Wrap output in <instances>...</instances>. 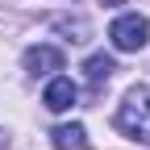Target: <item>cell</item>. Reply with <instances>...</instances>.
<instances>
[{
  "label": "cell",
  "instance_id": "obj_3",
  "mask_svg": "<svg viewBox=\"0 0 150 150\" xmlns=\"http://www.w3.org/2000/svg\"><path fill=\"white\" fill-rule=\"evenodd\" d=\"M21 63H25L29 75H50V71H63V50H54V46H29Z\"/></svg>",
  "mask_w": 150,
  "mask_h": 150
},
{
  "label": "cell",
  "instance_id": "obj_4",
  "mask_svg": "<svg viewBox=\"0 0 150 150\" xmlns=\"http://www.w3.org/2000/svg\"><path fill=\"white\" fill-rule=\"evenodd\" d=\"M75 96H79V92H75V83L67 79V75H54V79L46 83V96H42V104H46L50 112H67V108L75 104Z\"/></svg>",
  "mask_w": 150,
  "mask_h": 150
},
{
  "label": "cell",
  "instance_id": "obj_6",
  "mask_svg": "<svg viewBox=\"0 0 150 150\" xmlns=\"http://www.w3.org/2000/svg\"><path fill=\"white\" fill-rule=\"evenodd\" d=\"M112 71H117V63H112L108 54H92V59L83 63V75H88V83H96V88H100V83H108V75H112Z\"/></svg>",
  "mask_w": 150,
  "mask_h": 150
},
{
  "label": "cell",
  "instance_id": "obj_2",
  "mask_svg": "<svg viewBox=\"0 0 150 150\" xmlns=\"http://www.w3.org/2000/svg\"><path fill=\"white\" fill-rule=\"evenodd\" d=\"M108 38H112V46H117V50L134 54V50H142V46L150 42V21L138 17V13H125V17H117V21L108 25Z\"/></svg>",
  "mask_w": 150,
  "mask_h": 150
},
{
  "label": "cell",
  "instance_id": "obj_5",
  "mask_svg": "<svg viewBox=\"0 0 150 150\" xmlns=\"http://www.w3.org/2000/svg\"><path fill=\"white\" fill-rule=\"evenodd\" d=\"M50 142H54V150H88L92 142H88V129L83 125H59V129H54V134H50Z\"/></svg>",
  "mask_w": 150,
  "mask_h": 150
},
{
  "label": "cell",
  "instance_id": "obj_7",
  "mask_svg": "<svg viewBox=\"0 0 150 150\" xmlns=\"http://www.w3.org/2000/svg\"><path fill=\"white\" fill-rule=\"evenodd\" d=\"M59 29H63V33H79V42H83V33H88L83 21H59Z\"/></svg>",
  "mask_w": 150,
  "mask_h": 150
},
{
  "label": "cell",
  "instance_id": "obj_1",
  "mask_svg": "<svg viewBox=\"0 0 150 150\" xmlns=\"http://www.w3.org/2000/svg\"><path fill=\"white\" fill-rule=\"evenodd\" d=\"M117 129L134 142H146L150 146V88L138 83L125 92V100L117 104Z\"/></svg>",
  "mask_w": 150,
  "mask_h": 150
}]
</instances>
